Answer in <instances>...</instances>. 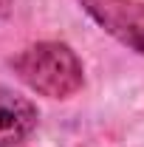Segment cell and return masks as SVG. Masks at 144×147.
I'll use <instances>...</instances> for the list:
<instances>
[{
	"label": "cell",
	"mask_w": 144,
	"mask_h": 147,
	"mask_svg": "<svg viewBox=\"0 0 144 147\" xmlns=\"http://www.w3.org/2000/svg\"><path fill=\"white\" fill-rule=\"evenodd\" d=\"M20 79L42 96L65 99L82 88V62L65 42H37L14 57Z\"/></svg>",
	"instance_id": "cell-1"
},
{
	"label": "cell",
	"mask_w": 144,
	"mask_h": 147,
	"mask_svg": "<svg viewBox=\"0 0 144 147\" xmlns=\"http://www.w3.org/2000/svg\"><path fill=\"white\" fill-rule=\"evenodd\" d=\"M93 17L122 42L144 54V3L136 0H82Z\"/></svg>",
	"instance_id": "cell-2"
},
{
	"label": "cell",
	"mask_w": 144,
	"mask_h": 147,
	"mask_svg": "<svg viewBox=\"0 0 144 147\" xmlns=\"http://www.w3.org/2000/svg\"><path fill=\"white\" fill-rule=\"evenodd\" d=\"M37 127V108L20 93L0 85V147H14Z\"/></svg>",
	"instance_id": "cell-3"
}]
</instances>
